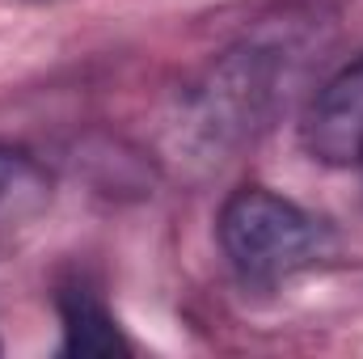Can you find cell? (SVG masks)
Segmentation results:
<instances>
[{"label":"cell","mask_w":363,"mask_h":359,"mask_svg":"<svg viewBox=\"0 0 363 359\" xmlns=\"http://www.w3.org/2000/svg\"><path fill=\"white\" fill-rule=\"evenodd\" d=\"M220 250L250 287H274L300 270L317 267L334 250V233L300 203L250 186L237 190L220 211Z\"/></svg>","instance_id":"1"},{"label":"cell","mask_w":363,"mask_h":359,"mask_svg":"<svg viewBox=\"0 0 363 359\" xmlns=\"http://www.w3.org/2000/svg\"><path fill=\"white\" fill-rule=\"evenodd\" d=\"M304 148L325 165H363V55L317 89L304 114Z\"/></svg>","instance_id":"2"},{"label":"cell","mask_w":363,"mask_h":359,"mask_svg":"<svg viewBox=\"0 0 363 359\" xmlns=\"http://www.w3.org/2000/svg\"><path fill=\"white\" fill-rule=\"evenodd\" d=\"M60 317H64V355H127L131 351L118 321L85 287H68L60 296Z\"/></svg>","instance_id":"3"},{"label":"cell","mask_w":363,"mask_h":359,"mask_svg":"<svg viewBox=\"0 0 363 359\" xmlns=\"http://www.w3.org/2000/svg\"><path fill=\"white\" fill-rule=\"evenodd\" d=\"M21 170H26V157L17 153V148H9V144H0V203H4V194L17 186L21 178Z\"/></svg>","instance_id":"4"}]
</instances>
